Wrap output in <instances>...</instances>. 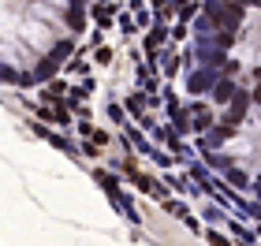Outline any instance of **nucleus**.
Here are the masks:
<instances>
[{
    "label": "nucleus",
    "mask_w": 261,
    "mask_h": 246,
    "mask_svg": "<svg viewBox=\"0 0 261 246\" xmlns=\"http://www.w3.org/2000/svg\"><path fill=\"white\" fill-rule=\"evenodd\" d=\"M239 22H243V0H220L217 26H224V30H235Z\"/></svg>",
    "instance_id": "f257e3e1"
},
{
    "label": "nucleus",
    "mask_w": 261,
    "mask_h": 246,
    "mask_svg": "<svg viewBox=\"0 0 261 246\" xmlns=\"http://www.w3.org/2000/svg\"><path fill=\"white\" fill-rule=\"evenodd\" d=\"M213 82H217V67H194V71L187 75V90L201 93V90H209Z\"/></svg>",
    "instance_id": "f03ea898"
},
{
    "label": "nucleus",
    "mask_w": 261,
    "mask_h": 246,
    "mask_svg": "<svg viewBox=\"0 0 261 246\" xmlns=\"http://www.w3.org/2000/svg\"><path fill=\"white\" fill-rule=\"evenodd\" d=\"M228 104H231V108H228L224 120H228V123H243L246 120V104H250V90H235Z\"/></svg>",
    "instance_id": "7ed1b4c3"
},
{
    "label": "nucleus",
    "mask_w": 261,
    "mask_h": 246,
    "mask_svg": "<svg viewBox=\"0 0 261 246\" xmlns=\"http://www.w3.org/2000/svg\"><path fill=\"white\" fill-rule=\"evenodd\" d=\"M164 41H168V26H164V22L157 19V26H153V30H149V38H146V56H149V64H157V56H153V52H157Z\"/></svg>",
    "instance_id": "20e7f679"
},
{
    "label": "nucleus",
    "mask_w": 261,
    "mask_h": 246,
    "mask_svg": "<svg viewBox=\"0 0 261 246\" xmlns=\"http://www.w3.org/2000/svg\"><path fill=\"white\" fill-rule=\"evenodd\" d=\"M235 90H239V86H235L231 78H217V82H213V101H217V104H228Z\"/></svg>",
    "instance_id": "39448f33"
},
{
    "label": "nucleus",
    "mask_w": 261,
    "mask_h": 246,
    "mask_svg": "<svg viewBox=\"0 0 261 246\" xmlns=\"http://www.w3.org/2000/svg\"><path fill=\"white\" fill-rule=\"evenodd\" d=\"M67 22H71V30H86V0H75V4H71Z\"/></svg>",
    "instance_id": "423d86ee"
},
{
    "label": "nucleus",
    "mask_w": 261,
    "mask_h": 246,
    "mask_svg": "<svg viewBox=\"0 0 261 246\" xmlns=\"http://www.w3.org/2000/svg\"><path fill=\"white\" fill-rule=\"evenodd\" d=\"M93 179H97V186H105V194L116 202V194H120V179H116V175H109V172H101V168L93 172Z\"/></svg>",
    "instance_id": "0eeeda50"
},
{
    "label": "nucleus",
    "mask_w": 261,
    "mask_h": 246,
    "mask_svg": "<svg viewBox=\"0 0 261 246\" xmlns=\"http://www.w3.org/2000/svg\"><path fill=\"white\" fill-rule=\"evenodd\" d=\"M64 90H67L64 78H49V82H45V90H41V101H60Z\"/></svg>",
    "instance_id": "6e6552de"
},
{
    "label": "nucleus",
    "mask_w": 261,
    "mask_h": 246,
    "mask_svg": "<svg viewBox=\"0 0 261 246\" xmlns=\"http://www.w3.org/2000/svg\"><path fill=\"white\" fill-rule=\"evenodd\" d=\"M64 60H56V56L49 52V60H41L38 64V71H34V75H38V82H49V78H56V67H60Z\"/></svg>",
    "instance_id": "1a4fd4ad"
},
{
    "label": "nucleus",
    "mask_w": 261,
    "mask_h": 246,
    "mask_svg": "<svg viewBox=\"0 0 261 246\" xmlns=\"http://www.w3.org/2000/svg\"><path fill=\"white\" fill-rule=\"evenodd\" d=\"M194 131H209V127H213V112L209 108H201V104H194Z\"/></svg>",
    "instance_id": "9d476101"
},
{
    "label": "nucleus",
    "mask_w": 261,
    "mask_h": 246,
    "mask_svg": "<svg viewBox=\"0 0 261 246\" xmlns=\"http://www.w3.org/2000/svg\"><path fill=\"white\" fill-rule=\"evenodd\" d=\"M191 175H194V183H201V186H205V190H213V179H209V172H205V164H191Z\"/></svg>",
    "instance_id": "9b49d317"
},
{
    "label": "nucleus",
    "mask_w": 261,
    "mask_h": 246,
    "mask_svg": "<svg viewBox=\"0 0 261 246\" xmlns=\"http://www.w3.org/2000/svg\"><path fill=\"white\" fill-rule=\"evenodd\" d=\"M228 183H231V186H246L250 179H246V172H243V168H235V164H231V168H228Z\"/></svg>",
    "instance_id": "f8f14e48"
},
{
    "label": "nucleus",
    "mask_w": 261,
    "mask_h": 246,
    "mask_svg": "<svg viewBox=\"0 0 261 246\" xmlns=\"http://www.w3.org/2000/svg\"><path fill=\"white\" fill-rule=\"evenodd\" d=\"M179 71V52H164V75H175Z\"/></svg>",
    "instance_id": "ddd939ff"
},
{
    "label": "nucleus",
    "mask_w": 261,
    "mask_h": 246,
    "mask_svg": "<svg viewBox=\"0 0 261 246\" xmlns=\"http://www.w3.org/2000/svg\"><path fill=\"white\" fill-rule=\"evenodd\" d=\"M0 82L15 86V82H19V71H15V67H8V64H0Z\"/></svg>",
    "instance_id": "4468645a"
},
{
    "label": "nucleus",
    "mask_w": 261,
    "mask_h": 246,
    "mask_svg": "<svg viewBox=\"0 0 261 246\" xmlns=\"http://www.w3.org/2000/svg\"><path fill=\"white\" fill-rule=\"evenodd\" d=\"M15 86H19V90H34V86H41V82H38V75H19Z\"/></svg>",
    "instance_id": "2eb2a0df"
},
{
    "label": "nucleus",
    "mask_w": 261,
    "mask_h": 246,
    "mask_svg": "<svg viewBox=\"0 0 261 246\" xmlns=\"http://www.w3.org/2000/svg\"><path fill=\"white\" fill-rule=\"evenodd\" d=\"M205 157H209V164H213V168H224V172L231 168V160H228V157H220V153H205Z\"/></svg>",
    "instance_id": "dca6fc26"
},
{
    "label": "nucleus",
    "mask_w": 261,
    "mask_h": 246,
    "mask_svg": "<svg viewBox=\"0 0 261 246\" xmlns=\"http://www.w3.org/2000/svg\"><path fill=\"white\" fill-rule=\"evenodd\" d=\"M168 38H175V41H183V38H187V22H183V19H179V22H175V26L168 30Z\"/></svg>",
    "instance_id": "f3484780"
},
{
    "label": "nucleus",
    "mask_w": 261,
    "mask_h": 246,
    "mask_svg": "<svg viewBox=\"0 0 261 246\" xmlns=\"http://www.w3.org/2000/svg\"><path fill=\"white\" fill-rule=\"evenodd\" d=\"M231 231H235V235H239L243 242H254V239H257V235H254V231H246L243 224H231Z\"/></svg>",
    "instance_id": "a211bd4d"
},
{
    "label": "nucleus",
    "mask_w": 261,
    "mask_h": 246,
    "mask_svg": "<svg viewBox=\"0 0 261 246\" xmlns=\"http://www.w3.org/2000/svg\"><path fill=\"white\" fill-rule=\"evenodd\" d=\"M120 30H123V34H135V30H138V22L130 19V15H120Z\"/></svg>",
    "instance_id": "6ab92c4d"
},
{
    "label": "nucleus",
    "mask_w": 261,
    "mask_h": 246,
    "mask_svg": "<svg viewBox=\"0 0 261 246\" xmlns=\"http://www.w3.org/2000/svg\"><path fill=\"white\" fill-rule=\"evenodd\" d=\"M93 60H97V64H109V60H112V52L105 49V45H97V49H93Z\"/></svg>",
    "instance_id": "aec40b11"
},
{
    "label": "nucleus",
    "mask_w": 261,
    "mask_h": 246,
    "mask_svg": "<svg viewBox=\"0 0 261 246\" xmlns=\"http://www.w3.org/2000/svg\"><path fill=\"white\" fill-rule=\"evenodd\" d=\"M123 112H127V108H123V104H109V116H112V120H116V123H123V120H127V116H123Z\"/></svg>",
    "instance_id": "412c9836"
},
{
    "label": "nucleus",
    "mask_w": 261,
    "mask_h": 246,
    "mask_svg": "<svg viewBox=\"0 0 261 246\" xmlns=\"http://www.w3.org/2000/svg\"><path fill=\"white\" fill-rule=\"evenodd\" d=\"M250 186H254V194H257V198H261V175H257V179H254V183H250Z\"/></svg>",
    "instance_id": "4be33fe9"
},
{
    "label": "nucleus",
    "mask_w": 261,
    "mask_h": 246,
    "mask_svg": "<svg viewBox=\"0 0 261 246\" xmlns=\"http://www.w3.org/2000/svg\"><path fill=\"white\" fill-rule=\"evenodd\" d=\"M250 101H254V104H261V90H254V93H250Z\"/></svg>",
    "instance_id": "5701e85b"
},
{
    "label": "nucleus",
    "mask_w": 261,
    "mask_h": 246,
    "mask_svg": "<svg viewBox=\"0 0 261 246\" xmlns=\"http://www.w3.org/2000/svg\"><path fill=\"white\" fill-rule=\"evenodd\" d=\"M243 4H254V8H261V0H243Z\"/></svg>",
    "instance_id": "b1692460"
}]
</instances>
